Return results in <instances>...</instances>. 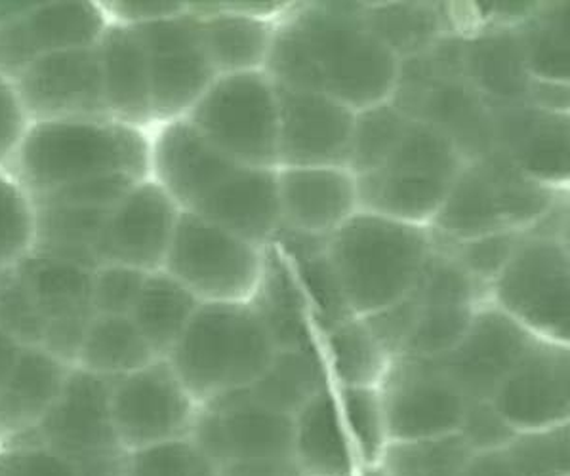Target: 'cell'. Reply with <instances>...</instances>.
I'll return each instance as SVG.
<instances>
[{"label":"cell","instance_id":"cell-40","mask_svg":"<svg viewBox=\"0 0 570 476\" xmlns=\"http://www.w3.org/2000/svg\"><path fill=\"white\" fill-rule=\"evenodd\" d=\"M471 452L456 433L392 440L380 464L390 476H460Z\"/></svg>","mask_w":570,"mask_h":476},{"label":"cell","instance_id":"cell-49","mask_svg":"<svg viewBox=\"0 0 570 476\" xmlns=\"http://www.w3.org/2000/svg\"><path fill=\"white\" fill-rule=\"evenodd\" d=\"M515 433L492 400H468L456 429L471 454L504 450Z\"/></svg>","mask_w":570,"mask_h":476},{"label":"cell","instance_id":"cell-36","mask_svg":"<svg viewBox=\"0 0 570 476\" xmlns=\"http://www.w3.org/2000/svg\"><path fill=\"white\" fill-rule=\"evenodd\" d=\"M515 33L531 79L570 82L569 2L537 4Z\"/></svg>","mask_w":570,"mask_h":476},{"label":"cell","instance_id":"cell-29","mask_svg":"<svg viewBox=\"0 0 570 476\" xmlns=\"http://www.w3.org/2000/svg\"><path fill=\"white\" fill-rule=\"evenodd\" d=\"M250 305L275 351L318 347V331L296 272L273 246L266 248L264 271Z\"/></svg>","mask_w":570,"mask_h":476},{"label":"cell","instance_id":"cell-22","mask_svg":"<svg viewBox=\"0 0 570 476\" xmlns=\"http://www.w3.org/2000/svg\"><path fill=\"white\" fill-rule=\"evenodd\" d=\"M288 2H187L219 75L266 71L273 40Z\"/></svg>","mask_w":570,"mask_h":476},{"label":"cell","instance_id":"cell-44","mask_svg":"<svg viewBox=\"0 0 570 476\" xmlns=\"http://www.w3.org/2000/svg\"><path fill=\"white\" fill-rule=\"evenodd\" d=\"M475 311L478 307L468 305H420L419 320L405 355L443 357L464 338Z\"/></svg>","mask_w":570,"mask_h":476},{"label":"cell","instance_id":"cell-31","mask_svg":"<svg viewBox=\"0 0 570 476\" xmlns=\"http://www.w3.org/2000/svg\"><path fill=\"white\" fill-rule=\"evenodd\" d=\"M464 69L471 85L491 106L524 101L529 73L515 27H491L464 40Z\"/></svg>","mask_w":570,"mask_h":476},{"label":"cell","instance_id":"cell-11","mask_svg":"<svg viewBox=\"0 0 570 476\" xmlns=\"http://www.w3.org/2000/svg\"><path fill=\"white\" fill-rule=\"evenodd\" d=\"M134 29L146 47L155 126L186 119L218 77L203 47L199 21L187 10Z\"/></svg>","mask_w":570,"mask_h":476},{"label":"cell","instance_id":"cell-42","mask_svg":"<svg viewBox=\"0 0 570 476\" xmlns=\"http://www.w3.org/2000/svg\"><path fill=\"white\" fill-rule=\"evenodd\" d=\"M37 210L31 195L0 170V269L12 267L33 254Z\"/></svg>","mask_w":570,"mask_h":476},{"label":"cell","instance_id":"cell-56","mask_svg":"<svg viewBox=\"0 0 570 476\" xmlns=\"http://www.w3.org/2000/svg\"><path fill=\"white\" fill-rule=\"evenodd\" d=\"M460 476H521L508 452H479L471 454Z\"/></svg>","mask_w":570,"mask_h":476},{"label":"cell","instance_id":"cell-50","mask_svg":"<svg viewBox=\"0 0 570 476\" xmlns=\"http://www.w3.org/2000/svg\"><path fill=\"white\" fill-rule=\"evenodd\" d=\"M0 476H79V470L40 444L16 440L0 448Z\"/></svg>","mask_w":570,"mask_h":476},{"label":"cell","instance_id":"cell-6","mask_svg":"<svg viewBox=\"0 0 570 476\" xmlns=\"http://www.w3.org/2000/svg\"><path fill=\"white\" fill-rule=\"evenodd\" d=\"M465 162L438 126L411 119L390 159L357 176L361 210L431 227Z\"/></svg>","mask_w":570,"mask_h":476},{"label":"cell","instance_id":"cell-59","mask_svg":"<svg viewBox=\"0 0 570 476\" xmlns=\"http://www.w3.org/2000/svg\"><path fill=\"white\" fill-rule=\"evenodd\" d=\"M4 275H7V271H4V269H0V282H2V278H4Z\"/></svg>","mask_w":570,"mask_h":476},{"label":"cell","instance_id":"cell-18","mask_svg":"<svg viewBox=\"0 0 570 476\" xmlns=\"http://www.w3.org/2000/svg\"><path fill=\"white\" fill-rule=\"evenodd\" d=\"M107 23L100 2H27L0 23V75L13 79L48 53L96 47Z\"/></svg>","mask_w":570,"mask_h":476},{"label":"cell","instance_id":"cell-20","mask_svg":"<svg viewBox=\"0 0 570 476\" xmlns=\"http://www.w3.org/2000/svg\"><path fill=\"white\" fill-rule=\"evenodd\" d=\"M275 88L279 100L277 168L347 166L357 113L323 93Z\"/></svg>","mask_w":570,"mask_h":476},{"label":"cell","instance_id":"cell-48","mask_svg":"<svg viewBox=\"0 0 570 476\" xmlns=\"http://www.w3.org/2000/svg\"><path fill=\"white\" fill-rule=\"evenodd\" d=\"M149 272L122 265H100L92 271L94 315L130 317Z\"/></svg>","mask_w":570,"mask_h":476},{"label":"cell","instance_id":"cell-37","mask_svg":"<svg viewBox=\"0 0 570 476\" xmlns=\"http://www.w3.org/2000/svg\"><path fill=\"white\" fill-rule=\"evenodd\" d=\"M157 360L130 317L94 315L75 368L94 376H128Z\"/></svg>","mask_w":570,"mask_h":476},{"label":"cell","instance_id":"cell-41","mask_svg":"<svg viewBox=\"0 0 570 476\" xmlns=\"http://www.w3.org/2000/svg\"><path fill=\"white\" fill-rule=\"evenodd\" d=\"M409 122L411 117L393 101L358 111L347 168L355 176L380 168L395 151Z\"/></svg>","mask_w":570,"mask_h":476},{"label":"cell","instance_id":"cell-10","mask_svg":"<svg viewBox=\"0 0 570 476\" xmlns=\"http://www.w3.org/2000/svg\"><path fill=\"white\" fill-rule=\"evenodd\" d=\"M111 422L122 450L132 452L187 438L199 404L165 358L117 377L111 387Z\"/></svg>","mask_w":570,"mask_h":476},{"label":"cell","instance_id":"cell-23","mask_svg":"<svg viewBox=\"0 0 570 476\" xmlns=\"http://www.w3.org/2000/svg\"><path fill=\"white\" fill-rule=\"evenodd\" d=\"M531 341L529 331L484 301L464 338L438 358L465 400H491Z\"/></svg>","mask_w":570,"mask_h":476},{"label":"cell","instance_id":"cell-55","mask_svg":"<svg viewBox=\"0 0 570 476\" xmlns=\"http://www.w3.org/2000/svg\"><path fill=\"white\" fill-rule=\"evenodd\" d=\"M216 476H302L292 457L286 459H233L219 465Z\"/></svg>","mask_w":570,"mask_h":476},{"label":"cell","instance_id":"cell-14","mask_svg":"<svg viewBox=\"0 0 570 476\" xmlns=\"http://www.w3.org/2000/svg\"><path fill=\"white\" fill-rule=\"evenodd\" d=\"M114 381L71 368L60 397L39 427L18 440L40 444L73 465L122 450L109 410Z\"/></svg>","mask_w":570,"mask_h":476},{"label":"cell","instance_id":"cell-38","mask_svg":"<svg viewBox=\"0 0 570 476\" xmlns=\"http://www.w3.org/2000/svg\"><path fill=\"white\" fill-rule=\"evenodd\" d=\"M443 7L430 4H365L366 23L392 48L399 60L419 58L446 37Z\"/></svg>","mask_w":570,"mask_h":476},{"label":"cell","instance_id":"cell-7","mask_svg":"<svg viewBox=\"0 0 570 476\" xmlns=\"http://www.w3.org/2000/svg\"><path fill=\"white\" fill-rule=\"evenodd\" d=\"M489 304L532 338L570 345L569 240L521 232L489 285Z\"/></svg>","mask_w":570,"mask_h":476},{"label":"cell","instance_id":"cell-5","mask_svg":"<svg viewBox=\"0 0 570 476\" xmlns=\"http://www.w3.org/2000/svg\"><path fill=\"white\" fill-rule=\"evenodd\" d=\"M567 191L529 178L492 151L465 162L430 229L452 240L529 231Z\"/></svg>","mask_w":570,"mask_h":476},{"label":"cell","instance_id":"cell-53","mask_svg":"<svg viewBox=\"0 0 570 476\" xmlns=\"http://www.w3.org/2000/svg\"><path fill=\"white\" fill-rule=\"evenodd\" d=\"M107 21L127 27H144L170 20L187 12V2H100Z\"/></svg>","mask_w":570,"mask_h":476},{"label":"cell","instance_id":"cell-45","mask_svg":"<svg viewBox=\"0 0 570 476\" xmlns=\"http://www.w3.org/2000/svg\"><path fill=\"white\" fill-rule=\"evenodd\" d=\"M433 232V231H431ZM521 232H494L484 237L452 240L433 232V242L443 248L471 278L479 285H491L498 272L502 271L511 251L518 245Z\"/></svg>","mask_w":570,"mask_h":476},{"label":"cell","instance_id":"cell-51","mask_svg":"<svg viewBox=\"0 0 570 476\" xmlns=\"http://www.w3.org/2000/svg\"><path fill=\"white\" fill-rule=\"evenodd\" d=\"M419 301L409 294L397 304L387 305L384 309L361 318L371 328L374 338L379 339L385 353L395 360L401 355H405L412 330L419 320Z\"/></svg>","mask_w":570,"mask_h":476},{"label":"cell","instance_id":"cell-54","mask_svg":"<svg viewBox=\"0 0 570 476\" xmlns=\"http://www.w3.org/2000/svg\"><path fill=\"white\" fill-rule=\"evenodd\" d=\"M524 101L546 113L570 115V82L531 79Z\"/></svg>","mask_w":570,"mask_h":476},{"label":"cell","instance_id":"cell-4","mask_svg":"<svg viewBox=\"0 0 570 476\" xmlns=\"http://www.w3.org/2000/svg\"><path fill=\"white\" fill-rule=\"evenodd\" d=\"M275 355L250 304H200L165 358L195 403H213L246 389Z\"/></svg>","mask_w":570,"mask_h":476},{"label":"cell","instance_id":"cell-12","mask_svg":"<svg viewBox=\"0 0 570 476\" xmlns=\"http://www.w3.org/2000/svg\"><path fill=\"white\" fill-rule=\"evenodd\" d=\"M379 389L392 440L452 435L468 404L439 358L401 355Z\"/></svg>","mask_w":570,"mask_h":476},{"label":"cell","instance_id":"cell-27","mask_svg":"<svg viewBox=\"0 0 570 476\" xmlns=\"http://www.w3.org/2000/svg\"><path fill=\"white\" fill-rule=\"evenodd\" d=\"M96 48L107 117L122 125L151 130L155 126L151 79L140 33L134 27L109 21Z\"/></svg>","mask_w":570,"mask_h":476},{"label":"cell","instance_id":"cell-24","mask_svg":"<svg viewBox=\"0 0 570 476\" xmlns=\"http://www.w3.org/2000/svg\"><path fill=\"white\" fill-rule=\"evenodd\" d=\"M494 151L529 178L569 189L570 115L546 113L527 101L492 106Z\"/></svg>","mask_w":570,"mask_h":476},{"label":"cell","instance_id":"cell-39","mask_svg":"<svg viewBox=\"0 0 570 476\" xmlns=\"http://www.w3.org/2000/svg\"><path fill=\"white\" fill-rule=\"evenodd\" d=\"M334 393L357 464H380L392 437L379 387H334Z\"/></svg>","mask_w":570,"mask_h":476},{"label":"cell","instance_id":"cell-58","mask_svg":"<svg viewBox=\"0 0 570 476\" xmlns=\"http://www.w3.org/2000/svg\"><path fill=\"white\" fill-rule=\"evenodd\" d=\"M355 476H390L382 464L358 465Z\"/></svg>","mask_w":570,"mask_h":476},{"label":"cell","instance_id":"cell-30","mask_svg":"<svg viewBox=\"0 0 570 476\" xmlns=\"http://www.w3.org/2000/svg\"><path fill=\"white\" fill-rule=\"evenodd\" d=\"M292 462L302 476H355L357 457L340 416L334 387L292 417Z\"/></svg>","mask_w":570,"mask_h":476},{"label":"cell","instance_id":"cell-21","mask_svg":"<svg viewBox=\"0 0 570 476\" xmlns=\"http://www.w3.org/2000/svg\"><path fill=\"white\" fill-rule=\"evenodd\" d=\"M239 166L187 119L153 126L149 133V179L181 212H195Z\"/></svg>","mask_w":570,"mask_h":476},{"label":"cell","instance_id":"cell-3","mask_svg":"<svg viewBox=\"0 0 570 476\" xmlns=\"http://www.w3.org/2000/svg\"><path fill=\"white\" fill-rule=\"evenodd\" d=\"M431 250L430 227L365 210L326 238V256L355 317L406 298L419 282Z\"/></svg>","mask_w":570,"mask_h":476},{"label":"cell","instance_id":"cell-26","mask_svg":"<svg viewBox=\"0 0 570 476\" xmlns=\"http://www.w3.org/2000/svg\"><path fill=\"white\" fill-rule=\"evenodd\" d=\"M193 214L266 250L281 229L277 168L239 166Z\"/></svg>","mask_w":570,"mask_h":476},{"label":"cell","instance_id":"cell-2","mask_svg":"<svg viewBox=\"0 0 570 476\" xmlns=\"http://www.w3.org/2000/svg\"><path fill=\"white\" fill-rule=\"evenodd\" d=\"M149 133L114 119L31 122L4 172L31 199L109 176L149 179Z\"/></svg>","mask_w":570,"mask_h":476},{"label":"cell","instance_id":"cell-34","mask_svg":"<svg viewBox=\"0 0 570 476\" xmlns=\"http://www.w3.org/2000/svg\"><path fill=\"white\" fill-rule=\"evenodd\" d=\"M199 305V299L170 275L149 272L130 313V320L146 339L155 358H166L186 331Z\"/></svg>","mask_w":570,"mask_h":476},{"label":"cell","instance_id":"cell-57","mask_svg":"<svg viewBox=\"0 0 570 476\" xmlns=\"http://www.w3.org/2000/svg\"><path fill=\"white\" fill-rule=\"evenodd\" d=\"M21 347L0 328V387L7 381L8 374L20 355Z\"/></svg>","mask_w":570,"mask_h":476},{"label":"cell","instance_id":"cell-46","mask_svg":"<svg viewBox=\"0 0 570 476\" xmlns=\"http://www.w3.org/2000/svg\"><path fill=\"white\" fill-rule=\"evenodd\" d=\"M125 476H216V467L189 438H178L127 452Z\"/></svg>","mask_w":570,"mask_h":476},{"label":"cell","instance_id":"cell-47","mask_svg":"<svg viewBox=\"0 0 570 476\" xmlns=\"http://www.w3.org/2000/svg\"><path fill=\"white\" fill-rule=\"evenodd\" d=\"M45 326L31 294L10 269L0 282V328L20 347H40Z\"/></svg>","mask_w":570,"mask_h":476},{"label":"cell","instance_id":"cell-52","mask_svg":"<svg viewBox=\"0 0 570 476\" xmlns=\"http://www.w3.org/2000/svg\"><path fill=\"white\" fill-rule=\"evenodd\" d=\"M31 120L21 106L12 79L0 75V170H7L20 149Z\"/></svg>","mask_w":570,"mask_h":476},{"label":"cell","instance_id":"cell-32","mask_svg":"<svg viewBox=\"0 0 570 476\" xmlns=\"http://www.w3.org/2000/svg\"><path fill=\"white\" fill-rule=\"evenodd\" d=\"M331 387L334 385L321 347H312L275 351L266 370L245 393L267 410L294 417L305 404Z\"/></svg>","mask_w":570,"mask_h":476},{"label":"cell","instance_id":"cell-15","mask_svg":"<svg viewBox=\"0 0 570 476\" xmlns=\"http://www.w3.org/2000/svg\"><path fill=\"white\" fill-rule=\"evenodd\" d=\"M12 82L31 122L107 117L96 47L42 56Z\"/></svg>","mask_w":570,"mask_h":476},{"label":"cell","instance_id":"cell-28","mask_svg":"<svg viewBox=\"0 0 570 476\" xmlns=\"http://www.w3.org/2000/svg\"><path fill=\"white\" fill-rule=\"evenodd\" d=\"M71 366L42 347H21L0 387V446L37 429L60 397Z\"/></svg>","mask_w":570,"mask_h":476},{"label":"cell","instance_id":"cell-19","mask_svg":"<svg viewBox=\"0 0 570 476\" xmlns=\"http://www.w3.org/2000/svg\"><path fill=\"white\" fill-rule=\"evenodd\" d=\"M179 214L176 202L155 181L136 184L107 216L96 248L98 267L122 265L144 272L160 271Z\"/></svg>","mask_w":570,"mask_h":476},{"label":"cell","instance_id":"cell-35","mask_svg":"<svg viewBox=\"0 0 570 476\" xmlns=\"http://www.w3.org/2000/svg\"><path fill=\"white\" fill-rule=\"evenodd\" d=\"M334 387H379L392 366L379 339L361 317H350L318 336Z\"/></svg>","mask_w":570,"mask_h":476},{"label":"cell","instance_id":"cell-1","mask_svg":"<svg viewBox=\"0 0 570 476\" xmlns=\"http://www.w3.org/2000/svg\"><path fill=\"white\" fill-rule=\"evenodd\" d=\"M401 63L366 23L365 4H291L267 60L269 79L323 93L352 111L393 101Z\"/></svg>","mask_w":570,"mask_h":476},{"label":"cell","instance_id":"cell-16","mask_svg":"<svg viewBox=\"0 0 570 476\" xmlns=\"http://www.w3.org/2000/svg\"><path fill=\"white\" fill-rule=\"evenodd\" d=\"M12 271L45 318L47 326L40 347L75 368L94 318L92 271L37 254H29Z\"/></svg>","mask_w":570,"mask_h":476},{"label":"cell","instance_id":"cell-33","mask_svg":"<svg viewBox=\"0 0 570 476\" xmlns=\"http://www.w3.org/2000/svg\"><path fill=\"white\" fill-rule=\"evenodd\" d=\"M35 210L33 254L90 271L98 267L96 248L109 212L53 202H35Z\"/></svg>","mask_w":570,"mask_h":476},{"label":"cell","instance_id":"cell-43","mask_svg":"<svg viewBox=\"0 0 570 476\" xmlns=\"http://www.w3.org/2000/svg\"><path fill=\"white\" fill-rule=\"evenodd\" d=\"M505 452L521 476H570V424L518 430Z\"/></svg>","mask_w":570,"mask_h":476},{"label":"cell","instance_id":"cell-17","mask_svg":"<svg viewBox=\"0 0 570 476\" xmlns=\"http://www.w3.org/2000/svg\"><path fill=\"white\" fill-rule=\"evenodd\" d=\"M491 400L515 430L570 424V345L532 338Z\"/></svg>","mask_w":570,"mask_h":476},{"label":"cell","instance_id":"cell-9","mask_svg":"<svg viewBox=\"0 0 570 476\" xmlns=\"http://www.w3.org/2000/svg\"><path fill=\"white\" fill-rule=\"evenodd\" d=\"M266 250L195 214H179L160 271L200 304H250L264 271Z\"/></svg>","mask_w":570,"mask_h":476},{"label":"cell","instance_id":"cell-25","mask_svg":"<svg viewBox=\"0 0 570 476\" xmlns=\"http://www.w3.org/2000/svg\"><path fill=\"white\" fill-rule=\"evenodd\" d=\"M281 227L331 237L361 212L357 176L347 166L277 168Z\"/></svg>","mask_w":570,"mask_h":476},{"label":"cell","instance_id":"cell-13","mask_svg":"<svg viewBox=\"0 0 570 476\" xmlns=\"http://www.w3.org/2000/svg\"><path fill=\"white\" fill-rule=\"evenodd\" d=\"M292 417L267 410L245 389L199 406L187 438L218 469L233 459L292 457Z\"/></svg>","mask_w":570,"mask_h":476},{"label":"cell","instance_id":"cell-8","mask_svg":"<svg viewBox=\"0 0 570 476\" xmlns=\"http://www.w3.org/2000/svg\"><path fill=\"white\" fill-rule=\"evenodd\" d=\"M186 119L233 162L277 168L279 100L266 71L219 75Z\"/></svg>","mask_w":570,"mask_h":476}]
</instances>
